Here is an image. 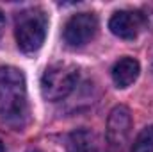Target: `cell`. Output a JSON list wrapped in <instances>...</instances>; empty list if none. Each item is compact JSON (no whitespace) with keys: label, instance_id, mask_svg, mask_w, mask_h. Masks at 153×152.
<instances>
[{"label":"cell","instance_id":"8fae6325","mask_svg":"<svg viewBox=\"0 0 153 152\" xmlns=\"http://www.w3.org/2000/svg\"><path fill=\"white\" fill-rule=\"evenodd\" d=\"M0 152H5V149H4V143L0 141Z\"/></svg>","mask_w":153,"mask_h":152},{"label":"cell","instance_id":"7c38bea8","mask_svg":"<svg viewBox=\"0 0 153 152\" xmlns=\"http://www.w3.org/2000/svg\"><path fill=\"white\" fill-rule=\"evenodd\" d=\"M32 152H39V150H32Z\"/></svg>","mask_w":153,"mask_h":152},{"label":"cell","instance_id":"8992f818","mask_svg":"<svg viewBox=\"0 0 153 152\" xmlns=\"http://www.w3.org/2000/svg\"><path fill=\"white\" fill-rule=\"evenodd\" d=\"M130 129H132V116H130L128 108H125V106L114 108L111 111L109 122H107V140H109V145L112 149L121 150L123 145L128 140Z\"/></svg>","mask_w":153,"mask_h":152},{"label":"cell","instance_id":"6da1fadb","mask_svg":"<svg viewBox=\"0 0 153 152\" xmlns=\"http://www.w3.org/2000/svg\"><path fill=\"white\" fill-rule=\"evenodd\" d=\"M0 118L13 129H23L29 122L25 75L14 66H0Z\"/></svg>","mask_w":153,"mask_h":152},{"label":"cell","instance_id":"5b68a950","mask_svg":"<svg viewBox=\"0 0 153 152\" xmlns=\"http://www.w3.org/2000/svg\"><path fill=\"white\" fill-rule=\"evenodd\" d=\"M146 23L144 14L139 11H116L109 20L111 32L121 39H134Z\"/></svg>","mask_w":153,"mask_h":152},{"label":"cell","instance_id":"277c9868","mask_svg":"<svg viewBox=\"0 0 153 152\" xmlns=\"http://www.w3.org/2000/svg\"><path fill=\"white\" fill-rule=\"evenodd\" d=\"M98 32V18L93 13H76L64 25V41L70 47H84Z\"/></svg>","mask_w":153,"mask_h":152},{"label":"cell","instance_id":"30bf717a","mask_svg":"<svg viewBox=\"0 0 153 152\" xmlns=\"http://www.w3.org/2000/svg\"><path fill=\"white\" fill-rule=\"evenodd\" d=\"M4 27H5V16H4V13H2V9H0V34H2Z\"/></svg>","mask_w":153,"mask_h":152},{"label":"cell","instance_id":"52a82bcc","mask_svg":"<svg viewBox=\"0 0 153 152\" xmlns=\"http://www.w3.org/2000/svg\"><path fill=\"white\" fill-rule=\"evenodd\" d=\"M139 72H141V66L137 59L121 57L112 66V81L117 88H128L130 84L135 82V79L139 77Z\"/></svg>","mask_w":153,"mask_h":152},{"label":"cell","instance_id":"ba28073f","mask_svg":"<svg viewBox=\"0 0 153 152\" xmlns=\"http://www.w3.org/2000/svg\"><path fill=\"white\" fill-rule=\"evenodd\" d=\"M66 149L68 152H98V143L91 131L78 129L68 136Z\"/></svg>","mask_w":153,"mask_h":152},{"label":"cell","instance_id":"7a4b0ae2","mask_svg":"<svg viewBox=\"0 0 153 152\" xmlns=\"http://www.w3.org/2000/svg\"><path fill=\"white\" fill-rule=\"evenodd\" d=\"M46 29H48V18L43 9L32 7L22 11L18 14L16 31H14L20 50L25 54L39 50L46 38Z\"/></svg>","mask_w":153,"mask_h":152},{"label":"cell","instance_id":"9c48e42d","mask_svg":"<svg viewBox=\"0 0 153 152\" xmlns=\"http://www.w3.org/2000/svg\"><path fill=\"white\" fill-rule=\"evenodd\" d=\"M132 152H153V125L144 127L137 134L132 145Z\"/></svg>","mask_w":153,"mask_h":152},{"label":"cell","instance_id":"3957f363","mask_svg":"<svg viewBox=\"0 0 153 152\" xmlns=\"http://www.w3.org/2000/svg\"><path fill=\"white\" fill-rule=\"evenodd\" d=\"M78 82V68L71 63H53L41 77V93L46 100L57 102L66 99Z\"/></svg>","mask_w":153,"mask_h":152}]
</instances>
